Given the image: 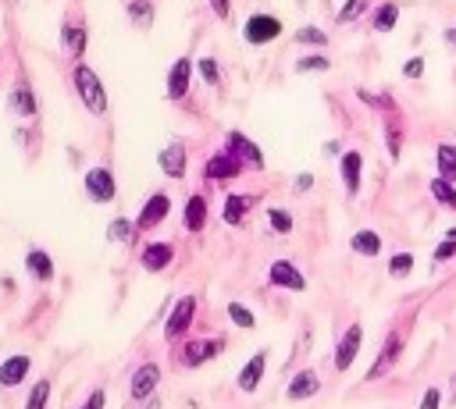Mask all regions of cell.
Instances as JSON below:
<instances>
[{
	"mask_svg": "<svg viewBox=\"0 0 456 409\" xmlns=\"http://www.w3.org/2000/svg\"><path fill=\"white\" fill-rule=\"evenodd\" d=\"M72 82H75V89H79L82 104L89 107V114H104V111H107V93H104V82L97 79V72H93V68L75 65Z\"/></svg>",
	"mask_w": 456,
	"mask_h": 409,
	"instance_id": "cell-1",
	"label": "cell"
},
{
	"mask_svg": "<svg viewBox=\"0 0 456 409\" xmlns=\"http://www.w3.org/2000/svg\"><path fill=\"white\" fill-rule=\"evenodd\" d=\"M242 36H246L250 47H264V43L282 36V22L275 15H250L246 22H242Z\"/></svg>",
	"mask_w": 456,
	"mask_h": 409,
	"instance_id": "cell-2",
	"label": "cell"
},
{
	"mask_svg": "<svg viewBox=\"0 0 456 409\" xmlns=\"http://www.w3.org/2000/svg\"><path fill=\"white\" fill-rule=\"evenodd\" d=\"M400 353H403V335L400 331H392L388 335V342L382 345V353H378V360H375V367L368 370V381H378L382 374H388L392 367H396V360H400Z\"/></svg>",
	"mask_w": 456,
	"mask_h": 409,
	"instance_id": "cell-3",
	"label": "cell"
},
{
	"mask_svg": "<svg viewBox=\"0 0 456 409\" xmlns=\"http://www.w3.org/2000/svg\"><path fill=\"white\" fill-rule=\"evenodd\" d=\"M86 193L93 203H111L114 200V175L107 168H93L86 171Z\"/></svg>",
	"mask_w": 456,
	"mask_h": 409,
	"instance_id": "cell-4",
	"label": "cell"
},
{
	"mask_svg": "<svg viewBox=\"0 0 456 409\" xmlns=\"http://www.w3.org/2000/svg\"><path fill=\"white\" fill-rule=\"evenodd\" d=\"M360 345H363V328H360V324H349L346 335L339 338V349H336V370H349V367H353Z\"/></svg>",
	"mask_w": 456,
	"mask_h": 409,
	"instance_id": "cell-5",
	"label": "cell"
},
{
	"mask_svg": "<svg viewBox=\"0 0 456 409\" xmlns=\"http://www.w3.org/2000/svg\"><path fill=\"white\" fill-rule=\"evenodd\" d=\"M193 313H196V299H189V296L178 299L175 310H171V317H168V324H164V338H168V342L182 338V331L193 324Z\"/></svg>",
	"mask_w": 456,
	"mask_h": 409,
	"instance_id": "cell-6",
	"label": "cell"
},
{
	"mask_svg": "<svg viewBox=\"0 0 456 409\" xmlns=\"http://www.w3.org/2000/svg\"><path fill=\"white\" fill-rule=\"evenodd\" d=\"M157 385H161V367H157V363H143V367L132 374V399H136V402H146L150 395L157 392Z\"/></svg>",
	"mask_w": 456,
	"mask_h": 409,
	"instance_id": "cell-7",
	"label": "cell"
},
{
	"mask_svg": "<svg viewBox=\"0 0 456 409\" xmlns=\"http://www.w3.org/2000/svg\"><path fill=\"white\" fill-rule=\"evenodd\" d=\"M189 82H193V61L189 57H178L171 65V75H168V100H182L189 93Z\"/></svg>",
	"mask_w": 456,
	"mask_h": 409,
	"instance_id": "cell-8",
	"label": "cell"
},
{
	"mask_svg": "<svg viewBox=\"0 0 456 409\" xmlns=\"http://www.w3.org/2000/svg\"><path fill=\"white\" fill-rule=\"evenodd\" d=\"M221 349H225V342L193 338V342H186V349H182V363H186V367H200V363H207L210 356H218Z\"/></svg>",
	"mask_w": 456,
	"mask_h": 409,
	"instance_id": "cell-9",
	"label": "cell"
},
{
	"mask_svg": "<svg viewBox=\"0 0 456 409\" xmlns=\"http://www.w3.org/2000/svg\"><path fill=\"white\" fill-rule=\"evenodd\" d=\"M267 281H271V285H278V289H292V292H303V289H307V278H303V274H299V267H292L289 260L271 264Z\"/></svg>",
	"mask_w": 456,
	"mask_h": 409,
	"instance_id": "cell-10",
	"label": "cell"
},
{
	"mask_svg": "<svg viewBox=\"0 0 456 409\" xmlns=\"http://www.w3.org/2000/svg\"><path fill=\"white\" fill-rule=\"evenodd\" d=\"M186 161H189V153H186V146H182V143H168L161 150V157H157V164H161V171L168 178H186V168H189Z\"/></svg>",
	"mask_w": 456,
	"mask_h": 409,
	"instance_id": "cell-11",
	"label": "cell"
},
{
	"mask_svg": "<svg viewBox=\"0 0 456 409\" xmlns=\"http://www.w3.org/2000/svg\"><path fill=\"white\" fill-rule=\"evenodd\" d=\"M168 210H171V200H168V193H154L146 200V207L139 210V217H136V225L139 228H157L164 217H168Z\"/></svg>",
	"mask_w": 456,
	"mask_h": 409,
	"instance_id": "cell-12",
	"label": "cell"
},
{
	"mask_svg": "<svg viewBox=\"0 0 456 409\" xmlns=\"http://www.w3.org/2000/svg\"><path fill=\"white\" fill-rule=\"evenodd\" d=\"M228 150H232V153H235L246 168H253V171H260V168H264V153H260V150H257L246 136H242V132H228Z\"/></svg>",
	"mask_w": 456,
	"mask_h": 409,
	"instance_id": "cell-13",
	"label": "cell"
},
{
	"mask_svg": "<svg viewBox=\"0 0 456 409\" xmlns=\"http://www.w3.org/2000/svg\"><path fill=\"white\" fill-rule=\"evenodd\" d=\"M339 171H343V182H346V193H360V175H363V157L356 150L343 153L339 157Z\"/></svg>",
	"mask_w": 456,
	"mask_h": 409,
	"instance_id": "cell-14",
	"label": "cell"
},
{
	"mask_svg": "<svg viewBox=\"0 0 456 409\" xmlns=\"http://www.w3.org/2000/svg\"><path fill=\"white\" fill-rule=\"evenodd\" d=\"M321 392V377L314 370H299L292 381H289V399L299 402V399H314Z\"/></svg>",
	"mask_w": 456,
	"mask_h": 409,
	"instance_id": "cell-15",
	"label": "cell"
},
{
	"mask_svg": "<svg viewBox=\"0 0 456 409\" xmlns=\"http://www.w3.org/2000/svg\"><path fill=\"white\" fill-rule=\"evenodd\" d=\"M8 104H11V111H15L18 118H33V114H36V97H33V86H29L25 79H22V82H15L11 97H8Z\"/></svg>",
	"mask_w": 456,
	"mask_h": 409,
	"instance_id": "cell-16",
	"label": "cell"
},
{
	"mask_svg": "<svg viewBox=\"0 0 456 409\" xmlns=\"http://www.w3.org/2000/svg\"><path fill=\"white\" fill-rule=\"evenodd\" d=\"M264 363H267V353H257L246 367L239 370V392H257V385H260V377H264Z\"/></svg>",
	"mask_w": 456,
	"mask_h": 409,
	"instance_id": "cell-17",
	"label": "cell"
},
{
	"mask_svg": "<svg viewBox=\"0 0 456 409\" xmlns=\"http://www.w3.org/2000/svg\"><path fill=\"white\" fill-rule=\"evenodd\" d=\"M171 257H175L171 242H150V246L143 249V267H146V271H164V267L171 264Z\"/></svg>",
	"mask_w": 456,
	"mask_h": 409,
	"instance_id": "cell-18",
	"label": "cell"
},
{
	"mask_svg": "<svg viewBox=\"0 0 456 409\" xmlns=\"http://www.w3.org/2000/svg\"><path fill=\"white\" fill-rule=\"evenodd\" d=\"M239 171H242V161H239L232 150L210 157V164H207V175H210V178H235Z\"/></svg>",
	"mask_w": 456,
	"mask_h": 409,
	"instance_id": "cell-19",
	"label": "cell"
},
{
	"mask_svg": "<svg viewBox=\"0 0 456 409\" xmlns=\"http://www.w3.org/2000/svg\"><path fill=\"white\" fill-rule=\"evenodd\" d=\"M29 367H33V360H29V356H11V360H4V367H0V385L15 388L22 377L29 374Z\"/></svg>",
	"mask_w": 456,
	"mask_h": 409,
	"instance_id": "cell-20",
	"label": "cell"
},
{
	"mask_svg": "<svg viewBox=\"0 0 456 409\" xmlns=\"http://www.w3.org/2000/svg\"><path fill=\"white\" fill-rule=\"evenodd\" d=\"M25 271L33 274L36 281H50L54 278V260L43 253V249H29V253H25Z\"/></svg>",
	"mask_w": 456,
	"mask_h": 409,
	"instance_id": "cell-21",
	"label": "cell"
},
{
	"mask_svg": "<svg viewBox=\"0 0 456 409\" xmlns=\"http://www.w3.org/2000/svg\"><path fill=\"white\" fill-rule=\"evenodd\" d=\"M61 47H65L72 57H82L86 54V29L65 22V29H61Z\"/></svg>",
	"mask_w": 456,
	"mask_h": 409,
	"instance_id": "cell-22",
	"label": "cell"
},
{
	"mask_svg": "<svg viewBox=\"0 0 456 409\" xmlns=\"http://www.w3.org/2000/svg\"><path fill=\"white\" fill-rule=\"evenodd\" d=\"M253 207V196H239V193H232L228 200H225V210H221V217L228 225H239L242 217H246V210Z\"/></svg>",
	"mask_w": 456,
	"mask_h": 409,
	"instance_id": "cell-23",
	"label": "cell"
},
{
	"mask_svg": "<svg viewBox=\"0 0 456 409\" xmlns=\"http://www.w3.org/2000/svg\"><path fill=\"white\" fill-rule=\"evenodd\" d=\"M182 217H186V228L189 232H200L203 228V221H207V200L196 193V196H189V203H186V214H182Z\"/></svg>",
	"mask_w": 456,
	"mask_h": 409,
	"instance_id": "cell-24",
	"label": "cell"
},
{
	"mask_svg": "<svg viewBox=\"0 0 456 409\" xmlns=\"http://www.w3.org/2000/svg\"><path fill=\"white\" fill-rule=\"evenodd\" d=\"M349 246L356 249L360 257H378V253H382V239H378V232H356V235L349 239Z\"/></svg>",
	"mask_w": 456,
	"mask_h": 409,
	"instance_id": "cell-25",
	"label": "cell"
},
{
	"mask_svg": "<svg viewBox=\"0 0 456 409\" xmlns=\"http://www.w3.org/2000/svg\"><path fill=\"white\" fill-rule=\"evenodd\" d=\"M396 18H400V4H382L371 18V29L375 33H392L396 29Z\"/></svg>",
	"mask_w": 456,
	"mask_h": 409,
	"instance_id": "cell-26",
	"label": "cell"
},
{
	"mask_svg": "<svg viewBox=\"0 0 456 409\" xmlns=\"http://www.w3.org/2000/svg\"><path fill=\"white\" fill-rule=\"evenodd\" d=\"M435 161H439V178L456 182V146L442 143V146H439V153H435Z\"/></svg>",
	"mask_w": 456,
	"mask_h": 409,
	"instance_id": "cell-27",
	"label": "cell"
},
{
	"mask_svg": "<svg viewBox=\"0 0 456 409\" xmlns=\"http://www.w3.org/2000/svg\"><path fill=\"white\" fill-rule=\"evenodd\" d=\"M136 228H139V225H132L129 217H114V221L107 225V239H111V242H125V246H129V242L136 239Z\"/></svg>",
	"mask_w": 456,
	"mask_h": 409,
	"instance_id": "cell-28",
	"label": "cell"
},
{
	"mask_svg": "<svg viewBox=\"0 0 456 409\" xmlns=\"http://www.w3.org/2000/svg\"><path fill=\"white\" fill-rule=\"evenodd\" d=\"M129 22L136 29H150V22H154V8H150V0H132V4H129Z\"/></svg>",
	"mask_w": 456,
	"mask_h": 409,
	"instance_id": "cell-29",
	"label": "cell"
},
{
	"mask_svg": "<svg viewBox=\"0 0 456 409\" xmlns=\"http://www.w3.org/2000/svg\"><path fill=\"white\" fill-rule=\"evenodd\" d=\"M432 193H435V200H439L442 207L456 210V189H453V182H446V178H435V182H432Z\"/></svg>",
	"mask_w": 456,
	"mask_h": 409,
	"instance_id": "cell-30",
	"label": "cell"
},
{
	"mask_svg": "<svg viewBox=\"0 0 456 409\" xmlns=\"http://www.w3.org/2000/svg\"><path fill=\"white\" fill-rule=\"evenodd\" d=\"M47 402H50V381H36L33 392H29L25 409H47Z\"/></svg>",
	"mask_w": 456,
	"mask_h": 409,
	"instance_id": "cell-31",
	"label": "cell"
},
{
	"mask_svg": "<svg viewBox=\"0 0 456 409\" xmlns=\"http://www.w3.org/2000/svg\"><path fill=\"white\" fill-rule=\"evenodd\" d=\"M267 221H271V228H275L278 235H289V232H292V214H289V210H282V207L267 210Z\"/></svg>",
	"mask_w": 456,
	"mask_h": 409,
	"instance_id": "cell-32",
	"label": "cell"
},
{
	"mask_svg": "<svg viewBox=\"0 0 456 409\" xmlns=\"http://www.w3.org/2000/svg\"><path fill=\"white\" fill-rule=\"evenodd\" d=\"M196 68H200L203 82H210V86H218V82H221V68H218V61H214V57H200V61H196Z\"/></svg>",
	"mask_w": 456,
	"mask_h": 409,
	"instance_id": "cell-33",
	"label": "cell"
},
{
	"mask_svg": "<svg viewBox=\"0 0 456 409\" xmlns=\"http://www.w3.org/2000/svg\"><path fill=\"white\" fill-rule=\"evenodd\" d=\"M296 43H310V47H328V36L321 33V29H314V25H303L299 33H296Z\"/></svg>",
	"mask_w": 456,
	"mask_h": 409,
	"instance_id": "cell-34",
	"label": "cell"
},
{
	"mask_svg": "<svg viewBox=\"0 0 456 409\" xmlns=\"http://www.w3.org/2000/svg\"><path fill=\"white\" fill-rule=\"evenodd\" d=\"M410 271H414V253H396V257H392V264H388L392 278H407Z\"/></svg>",
	"mask_w": 456,
	"mask_h": 409,
	"instance_id": "cell-35",
	"label": "cell"
},
{
	"mask_svg": "<svg viewBox=\"0 0 456 409\" xmlns=\"http://www.w3.org/2000/svg\"><path fill=\"white\" fill-rule=\"evenodd\" d=\"M368 4H371V0H346V8L339 11V22H343V25H349L353 18H360L363 11H368Z\"/></svg>",
	"mask_w": 456,
	"mask_h": 409,
	"instance_id": "cell-36",
	"label": "cell"
},
{
	"mask_svg": "<svg viewBox=\"0 0 456 409\" xmlns=\"http://www.w3.org/2000/svg\"><path fill=\"white\" fill-rule=\"evenodd\" d=\"M228 317H232V324H239V328H253V313L242 306V303H228Z\"/></svg>",
	"mask_w": 456,
	"mask_h": 409,
	"instance_id": "cell-37",
	"label": "cell"
},
{
	"mask_svg": "<svg viewBox=\"0 0 456 409\" xmlns=\"http://www.w3.org/2000/svg\"><path fill=\"white\" fill-rule=\"evenodd\" d=\"M331 65H328V57H299L296 61V72H303V75H307V72H328Z\"/></svg>",
	"mask_w": 456,
	"mask_h": 409,
	"instance_id": "cell-38",
	"label": "cell"
},
{
	"mask_svg": "<svg viewBox=\"0 0 456 409\" xmlns=\"http://www.w3.org/2000/svg\"><path fill=\"white\" fill-rule=\"evenodd\" d=\"M442 406V388H428L420 399V409H439Z\"/></svg>",
	"mask_w": 456,
	"mask_h": 409,
	"instance_id": "cell-39",
	"label": "cell"
},
{
	"mask_svg": "<svg viewBox=\"0 0 456 409\" xmlns=\"http://www.w3.org/2000/svg\"><path fill=\"white\" fill-rule=\"evenodd\" d=\"M403 75H407V79H420V75H424V61H420V57H410L407 65H403Z\"/></svg>",
	"mask_w": 456,
	"mask_h": 409,
	"instance_id": "cell-40",
	"label": "cell"
},
{
	"mask_svg": "<svg viewBox=\"0 0 456 409\" xmlns=\"http://www.w3.org/2000/svg\"><path fill=\"white\" fill-rule=\"evenodd\" d=\"M456 253V239H446V242H439V249H435V260H449Z\"/></svg>",
	"mask_w": 456,
	"mask_h": 409,
	"instance_id": "cell-41",
	"label": "cell"
},
{
	"mask_svg": "<svg viewBox=\"0 0 456 409\" xmlns=\"http://www.w3.org/2000/svg\"><path fill=\"white\" fill-rule=\"evenodd\" d=\"M104 402H107V395H104V392L97 388L93 395H89V399H86V406H82V409H104Z\"/></svg>",
	"mask_w": 456,
	"mask_h": 409,
	"instance_id": "cell-42",
	"label": "cell"
},
{
	"mask_svg": "<svg viewBox=\"0 0 456 409\" xmlns=\"http://www.w3.org/2000/svg\"><path fill=\"white\" fill-rule=\"evenodd\" d=\"M210 8H214L218 18H228V15H232V4H228V0H210Z\"/></svg>",
	"mask_w": 456,
	"mask_h": 409,
	"instance_id": "cell-43",
	"label": "cell"
},
{
	"mask_svg": "<svg viewBox=\"0 0 456 409\" xmlns=\"http://www.w3.org/2000/svg\"><path fill=\"white\" fill-rule=\"evenodd\" d=\"M310 185H314V178H310V175H299V178H296V189H303V193H307Z\"/></svg>",
	"mask_w": 456,
	"mask_h": 409,
	"instance_id": "cell-44",
	"label": "cell"
},
{
	"mask_svg": "<svg viewBox=\"0 0 456 409\" xmlns=\"http://www.w3.org/2000/svg\"><path fill=\"white\" fill-rule=\"evenodd\" d=\"M446 43L456 50V29H446Z\"/></svg>",
	"mask_w": 456,
	"mask_h": 409,
	"instance_id": "cell-45",
	"label": "cell"
},
{
	"mask_svg": "<svg viewBox=\"0 0 456 409\" xmlns=\"http://www.w3.org/2000/svg\"><path fill=\"white\" fill-rule=\"evenodd\" d=\"M453 399H456V377H453Z\"/></svg>",
	"mask_w": 456,
	"mask_h": 409,
	"instance_id": "cell-46",
	"label": "cell"
},
{
	"mask_svg": "<svg viewBox=\"0 0 456 409\" xmlns=\"http://www.w3.org/2000/svg\"><path fill=\"white\" fill-rule=\"evenodd\" d=\"M296 4H307V0H296Z\"/></svg>",
	"mask_w": 456,
	"mask_h": 409,
	"instance_id": "cell-47",
	"label": "cell"
}]
</instances>
